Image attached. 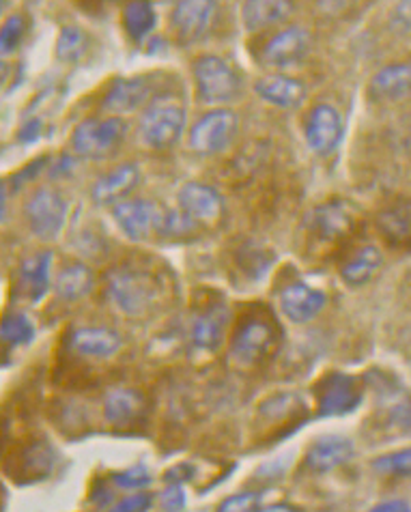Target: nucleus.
<instances>
[{
  "label": "nucleus",
  "mask_w": 411,
  "mask_h": 512,
  "mask_svg": "<svg viewBox=\"0 0 411 512\" xmlns=\"http://www.w3.org/2000/svg\"><path fill=\"white\" fill-rule=\"evenodd\" d=\"M108 297L127 317H143L160 297V282L143 269L117 267L106 280Z\"/></svg>",
  "instance_id": "nucleus-1"
},
{
  "label": "nucleus",
  "mask_w": 411,
  "mask_h": 512,
  "mask_svg": "<svg viewBox=\"0 0 411 512\" xmlns=\"http://www.w3.org/2000/svg\"><path fill=\"white\" fill-rule=\"evenodd\" d=\"M186 130V110L175 99H155L138 123V136L149 149L175 147Z\"/></svg>",
  "instance_id": "nucleus-2"
},
{
  "label": "nucleus",
  "mask_w": 411,
  "mask_h": 512,
  "mask_svg": "<svg viewBox=\"0 0 411 512\" xmlns=\"http://www.w3.org/2000/svg\"><path fill=\"white\" fill-rule=\"evenodd\" d=\"M196 95L207 106H220L231 102L239 91V78L233 67L220 56H201L194 63Z\"/></svg>",
  "instance_id": "nucleus-3"
},
{
  "label": "nucleus",
  "mask_w": 411,
  "mask_h": 512,
  "mask_svg": "<svg viewBox=\"0 0 411 512\" xmlns=\"http://www.w3.org/2000/svg\"><path fill=\"white\" fill-rule=\"evenodd\" d=\"M239 136V117L233 110L218 108L198 119L190 130V147L201 155H216L229 149Z\"/></svg>",
  "instance_id": "nucleus-4"
},
{
  "label": "nucleus",
  "mask_w": 411,
  "mask_h": 512,
  "mask_svg": "<svg viewBox=\"0 0 411 512\" xmlns=\"http://www.w3.org/2000/svg\"><path fill=\"white\" fill-rule=\"evenodd\" d=\"M319 416H347L362 403L364 388L362 381L345 373L325 375L315 388Z\"/></svg>",
  "instance_id": "nucleus-5"
},
{
  "label": "nucleus",
  "mask_w": 411,
  "mask_h": 512,
  "mask_svg": "<svg viewBox=\"0 0 411 512\" xmlns=\"http://www.w3.org/2000/svg\"><path fill=\"white\" fill-rule=\"evenodd\" d=\"M112 218L117 220L127 239L147 241L155 233H162L166 211L147 198H132V201L112 205Z\"/></svg>",
  "instance_id": "nucleus-6"
},
{
  "label": "nucleus",
  "mask_w": 411,
  "mask_h": 512,
  "mask_svg": "<svg viewBox=\"0 0 411 512\" xmlns=\"http://www.w3.org/2000/svg\"><path fill=\"white\" fill-rule=\"evenodd\" d=\"M276 345L274 327L267 319L246 317L237 325L231 340V358L239 366H252L265 360Z\"/></svg>",
  "instance_id": "nucleus-7"
},
{
  "label": "nucleus",
  "mask_w": 411,
  "mask_h": 512,
  "mask_svg": "<svg viewBox=\"0 0 411 512\" xmlns=\"http://www.w3.org/2000/svg\"><path fill=\"white\" fill-rule=\"evenodd\" d=\"M125 136V123L117 117L112 119H87L72 134V149L82 158L97 160L115 149Z\"/></svg>",
  "instance_id": "nucleus-8"
},
{
  "label": "nucleus",
  "mask_w": 411,
  "mask_h": 512,
  "mask_svg": "<svg viewBox=\"0 0 411 512\" xmlns=\"http://www.w3.org/2000/svg\"><path fill=\"white\" fill-rule=\"evenodd\" d=\"M26 220L39 239H54L63 231L67 218L65 198L54 190H37L26 203Z\"/></svg>",
  "instance_id": "nucleus-9"
},
{
  "label": "nucleus",
  "mask_w": 411,
  "mask_h": 512,
  "mask_svg": "<svg viewBox=\"0 0 411 512\" xmlns=\"http://www.w3.org/2000/svg\"><path fill=\"white\" fill-rule=\"evenodd\" d=\"M308 31L300 26H291L278 33L261 50V63L272 69H287L300 63L308 52Z\"/></svg>",
  "instance_id": "nucleus-10"
},
{
  "label": "nucleus",
  "mask_w": 411,
  "mask_h": 512,
  "mask_svg": "<svg viewBox=\"0 0 411 512\" xmlns=\"http://www.w3.org/2000/svg\"><path fill=\"white\" fill-rule=\"evenodd\" d=\"M216 16V0H179L173 9V28L181 41L201 39Z\"/></svg>",
  "instance_id": "nucleus-11"
},
{
  "label": "nucleus",
  "mask_w": 411,
  "mask_h": 512,
  "mask_svg": "<svg viewBox=\"0 0 411 512\" xmlns=\"http://www.w3.org/2000/svg\"><path fill=\"white\" fill-rule=\"evenodd\" d=\"M304 132L308 147L325 155L340 142V136H343V121H340V115L332 106L319 104L310 110Z\"/></svg>",
  "instance_id": "nucleus-12"
},
{
  "label": "nucleus",
  "mask_w": 411,
  "mask_h": 512,
  "mask_svg": "<svg viewBox=\"0 0 411 512\" xmlns=\"http://www.w3.org/2000/svg\"><path fill=\"white\" fill-rule=\"evenodd\" d=\"M177 201L183 213H188L194 222L201 224H214L216 220H220L224 209L222 196L211 186H205V183L198 181L186 183V186L179 190Z\"/></svg>",
  "instance_id": "nucleus-13"
},
{
  "label": "nucleus",
  "mask_w": 411,
  "mask_h": 512,
  "mask_svg": "<svg viewBox=\"0 0 411 512\" xmlns=\"http://www.w3.org/2000/svg\"><path fill=\"white\" fill-rule=\"evenodd\" d=\"M328 304L323 291L313 289L306 282H293L280 293V310L293 323H310Z\"/></svg>",
  "instance_id": "nucleus-14"
},
{
  "label": "nucleus",
  "mask_w": 411,
  "mask_h": 512,
  "mask_svg": "<svg viewBox=\"0 0 411 512\" xmlns=\"http://www.w3.org/2000/svg\"><path fill=\"white\" fill-rule=\"evenodd\" d=\"M140 181V168L132 162L112 168L110 173L93 183L91 196L97 205H117L130 194Z\"/></svg>",
  "instance_id": "nucleus-15"
},
{
  "label": "nucleus",
  "mask_w": 411,
  "mask_h": 512,
  "mask_svg": "<svg viewBox=\"0 0 411 512\" xmlns=\"http://www.w3.org/2000/svg\"><path fill=\"white\" fill-rule=\"evenodd\" d=\"M353 442L345 435H325L306 452V465L317 474H328L353 457Z\"/></svg>",
  "instance_id": "nucleus-16"
},
{
  "label": "nucleus",
  "mask_w": 411,
  "mask_h": 512,
  "mask_svg": "<svg viewBox=\"0 0 411 512\" xmlns=\"http://www.w3.org/2000/svg\"><path fill=\"white\" fill-rule=\"evenodd\" d=\"M308 226L317 233V237L336 241L347 237L353 231L356 216H353V211L343 203H325L310 211Z\"/></svg>",
  "instance_id": "nucleus-17"
},
{
  "label": "nucleus",
  "mask_w": 411,
  "mask_h": 512,
  "mask_svg": "<svg viewBox=\"0 0 411 512\" xmlns=\"http://www.w3.org/2000/svg\"><path fill=\"white\" fill-rule=\"evenodd\" d=\"M50 267H52V252H39L22 263L20 278H18V295L22 300L37 304L41 297L48 293Z\"/></svg>",
  "instance_id": "nucleus-18"
},
{
  "label": "nucleus",
  "mask_w": 411,
  "mask_h": 512,
  "mask_svg": "<svg viewBox=\"0 0 411 512\" xmlns=\"http://www.w3.org/2000/svg\"><path fill=\"white\" fill-rule=\"evenodd\" d=\"M69 347L87 358H110L121 349V336L108 327H80L69 334Z\"/></svg>",
  "instance_id": "nucleus-19"
},
{
  "label": "nucleus",
  "mask_w": 411,
  "mask_h": 512,
  "mask_svg": "<svg viewBox=\"0 0 411 512\" xmlns=\"http://www.w3.org/2000/svg\"><path fill=\"white\" fill-rule=\"evenodd\" d=\"M254 91H257L267 104H274L278 108H297L306 97V87L300 80L278 74L259 78L257 84H254Z\"/></svg>",
  "instance_id": "nucleus-20"
},
{
  "label": "nucleus",
  "mask_w": 411,
  "mask_h": 512,
  "mask_svg": "<svg viewBox=\"0 0 411 512\" xmlns=\"http://www.w3.org/2000/svg\"><path fill=\"white\" fill-rule=\"evenodd\" d=\"M293 13L291 0H246L242 9L244 26L250 33L282 24Z\"/></svg>",
  "instance_id": "nucleus-21"
},
{
  "label": "nucleus",
  "mask_w": 411,
  "mask_h": 512,
  "mask_svg": "<svg viewBox=\"0 0 411 512\" xmlns=\"http://www.w3.org/2000/svg\"><path fill=\"white\" fill-rule=\"evenodd\" d=\"M149 97V84L143 78H119L104 97V110L123 115L143 106Z\"/></svg>",
  "instance_id": "nucleus-22"
},
{
  "label": "nucleus",
  "mask_w": 411,
  "mask_h": 512,
  "mask_svg": "<svg viewBox=\"0 0 411 512\" xmlns=\"http://www.w3.org/2000/svg\"><path fill=\"white\" fill-rule=\"evenodd\" d=\"M229 321V312L222 306H214L196 315L192 323V343L196 349L205 353H214L224 338V327Z\"/></svg>",
  "instance_id": "nucleus-23"
},
{
  "label": "nucleus",
  "mask_w": 411,
  "mask_h": 512,
  "mask_svg": "<svg viewBox=\"0 0 411 512\" xmlns=\"http://www.w3.org/2000/svg\"><path fill=\"white\" fill-rule=\"evenodd\" d=\"M373 93L388 102H399L411 95V65H390L377 71L373 78Z\"/></svg>",
  "instance_id": "nucleus-24"
},
{
  "label": "nucleus",
  "mask_w": 411,
  "mask_h": 512,
  "mask_svg": "<svg viewBox=\"0 0 411 512\" xmlns=\"http://www.w3.org/2000/svg\"><path fill=\"white\" fill-rule=\"evenodd\" d=\"M143 407H145V401L143 396H140V392L121 388L106 396L104 414L112 426H127L143 414Z\"/></svg>",
  "instance_id": "nucleus-25"
},
{
  "label": "nucleus",
  "mask_w": 411,
  "mask_h": 512,
  "mask_svg": "<svg viewBox=\"0 0 411 512\" xmlns=\"http://www.w3.org/2000/svg\"><path fill=\"white\" fill-rule=\"evenodd\" d=\"M93 284H95V276L91 269L82 263H74V265H67L63 272L56 276L54 289L61 300L78 302L93 291Z\"/></svg>",
  "instance_id": "nucleus-26"
},
{
  "label": "nucleus",
  "mask_w": 411,
  "mask_h": 512,
  "mask_svg": "<svg viewBox=\"0 0 411 512\" xmlns=\"http://www.w3.org/2000/svg\"><path fill=\"white\" fill-rule=\"evenodd\" d=\"M381 265H384V254H381V250L375 246H366V248H360L343 265L340 276H343V280L349 284V287H362V284H366L379 272Z\"/></svg>",
  "instance_id": "nucleus-27"
},
{
  "label": "nucleus",
  "mask_w": 411,
  "mask_h": 512,
  "mask_svg": "<svg viewBox=\"0 0 411 512\" xmlns=\"http://www.w3.org/2000/svg\"><path fill=\"white\" fill-rule=\"evenodd\" d=\"M54 450L48 442L28 444L20 454V474L22 482L44 480L54 467Z\"/></svg>",
  "instance_id": "nucleus-28"
},
{
  "label": "nucleus",
  "mask_w": 411,
  "mask_h": 512,
  "mask_svg": "<svg viewBox=\"0 0 411 512\" xmlns=\"http://www.w3.org/2000/svg\"><path fill=\"white\" fill-rule=\"evenodd\" d=\"M123 26L134 41L151 35L155 28V9L151 0H127L123 7Z\"/></svg>",
  "instance_id": "nucleus-29"
},
{
  "label": "nucleus",
  "mask_w": 411,
  "mask_h": 512,
  "mask_svg": "<svg viewBox=\"0 0 411 512\" xmlns=\"http://www.w3.org/2000/svg\"><path fill=\"white\" fill-rule=\"evenodd\" d=\"M377 226L390 244L401 246L411 239V211L403 207H390L379 213Z\"/></svg>",
  "instance_id": "nucleus-30"
},
{
  "label": "nucleus",
  "mask_w": 411,
  "mask_h": 512,
  "mask_svg": "<svg viewBox=\"0 0 411 512\" xmlns=\"http://www.w3.org/2000/svg\"><path fill=\"white\" fill-rule=\"evenodd\" d=\"M0 336L9 347H24L35 340V325L22 312H9L0 325Z\"/></svg>",
  "instance_id": "nucleus-31"
},
{
  "label": "nucleus",
  "mask_w": 411,
  "mask_h": 512,
  "mask_svg": "<svg viewBox=\"0 0 411 512\" xmlns=\"http://www.w3.org/2000/svg\"><path fill=\"white\" fill-rule=\"evenodd\" d=\"M89 48V37L78 26H65L59 41H56V56L65 63H74L82 59L84 52Z\"/></svg>",
  "instance_id": "nucleus-32"
},
{
  "label": "nucleus",
  "mask_w": 411,
  "mask_h": 512,
  "mask_svg": "<svg viewBox=\"0 0 411 512\" xmlns=\"http://www.w3.org/2000/svg\"><path fill=\"white\" fill-rule=\"evenodd\" d=\"M373 469L384 476H401L409 478L411 476V448L399 450L392 454H384L373 461Z\"/></svg>",
  "instance_id": "nucleus-33"
},
{
  "label": "nucleus",
  "mask_w": 411,
  "mask_h": 512,
  "mask_svg": "<svg viewBox=\"0 0 411 512\" xmlns=\"http://www.w3.org/2000/svg\"><path fill=\"white\" fill-rule=\"evenodd\" d=\"M112 485L125 489V491H140L151 485V474L145 465H134L130 469H123V472L112 474Z\"/></svg>",
  "instance_id": "nucleus-34"
},
{
  "label": "nucleus",
  "mask_w": 411,
  "mask_h": 512,
  "mask_svg": "<svg viewBox=\"0 0 411 512\" xmlns=\"http://www.w3.org/2000/svg\"><path fill=\"white\" fill-rule=\"evenodd\" d=\"M24 31H26V24H24L22 16H11L5 22L3 35H0V48H3V54H11L20 46Z\"/></svg>",
  "instance_id": "nucleus-35"
},
{
  "label": "nucleus",
  "mask_w": 411,
  "mask_h": 512,
  "mask_svg": "<svg viewBox=\"0 0 411 512\" xmlns=\"http://www.w3.org/2000/svg\"><path fill=\"white\" fill-rule=\"evenodd\" d=\"M261 493H239L229 497V500H224L218 510L222 512H254L259 510L261 506Z\"/></svg>",
  "instance_id": "nucleus-36"
},
{
  "label": "nucleus",
  "mask_w": 411,
  "mask_h": 512,
  "mask_svg": "<svg viewBox=\"0 0 411 512\" xmlns=\"http://www.w3.org/2000/svg\"><path fill=\"white\" fill-rule=\"evenodd\" d=\"M186 491L181 485H173V482H166V489L160 493V508L162 510H183L186 508Z\"/></svg>",
  "instance_id": "nucleus-37"
},
{
  "label": "nucleus",
  "mask_w": 411,
  "mask_h": 512,
  "mask_svg": "<svg viewBox=\"0 0 411 512\" xmlns=\"http://www.w3.org/2000/svg\"><path fill=\"white\" fill-rule=\"evenodd\" d=\"M390 28L394 33L405 35L411 31V0H399L390 16Z\"/></svg>",
  "instance_id": "nucleus-38"
},
{
  "label": "nucleus",
  "mask_w": 411,
  "mask_h": 512,
  "mask_svg": "<svg viewBox=\"0 0 411 512\" xmlns=\"http://www.w3.org/2000/svg\"><path fill=\"white\" fill-rule=\"evenodd\" d=\"M153 504V497L149 493H134L132 497H125L119 504H115V512H145Z\"/></svg>",
  "instance_id": "nucleus-39"
},
{
  "label": "nucleus",
  "mask_w": 411,
  "mask_h": 512,
  "mask_svg": "<svg viewBox=\"0 0 411 512\" xmlns=\"http://www.w3.org/2000/svg\"><path fill=\"white\" fill-rule=\"evenodd\" d=\"M194 476H196V469L192 463H179L168 469L164 474V480L173 482V485H186V482H190Z\"/></svg>",
  "instance_id": "nucleus-40"
},
{
  "label": "nucleus",
  "mask_w": 411,
  "mask_h": 512,
  "mask_svg": "<svg viewBox=\"0 0 411 512\" xmlns=\"http://www.w3.org/2000/svg\"><path fill=\"white\" fill-rule=\"evenodd\" d=\"M390 424L401 431L411 429V401H405V403H399L396 407H392Z\"/></svg>",
  "instance_id": "nucleus-41"
},
{
  "label": "nucleus",
  "mask_w": 411,
  "mask_h": 512,
  "mask_svg": "<svg viewBox=\"0 0 411 512\" xmlns=\"http://www.w3.org/2000/svg\"><path fill=\"white\" fill-rule=\"evenodd\" d=\"M356 0H317V5L323 13H328V16H340V13H345Z\"/></svg>",
  "instance_id": "nucleus-42"
},
{
  "label": "nucleus",
  "mask_w": 411,
  "mask_h": 512,
  "mask_svg": "<svg viewBox=\"0 0 411 512\" xmlns=\"http://www.w3.org/2000/svg\"><path fill=\"white\" fill-rule=\"evenodd\" d=\"M39 130H41V123L39 121H31V123H26L24 127H22V132H20V140H35L37 138V134H39Z\"/></svg>",
  "instance_id": "nucleus-43"
},
{
  "label": "nucleus",
  "mask_w": 411,
  "mask_h": 512,
  "mask_svg": "<svg viewBox=\"0 0 411 512\" xmlns=\"http://www.w3.org/2000/svg\"><path fill=\"white\" fill-rule=\"evenodd\" d=\"M375 512H384V510H401V512H409L411 506L407 502H386V504H377L373 506Z\"/></svg>",
  "instance_id": "nucleus-44"
},
{
  "label": "nucleus",
  "mask_w": 411,
  "mask_h": 512,
  "mask_svg": "<svg viewBox=\"0 0 411 512\" xmlns=\"http://www.w3.org/2000/svg\"><path fill=\"white\" fill-rule=\"evenodd\" d=\"M259 510H263V512H278V510H282V512H297L300 508L293 506V504H269V506H261Z\"/></svg>",
  "instance_id": "nucleus-45"
}]
</instances>
